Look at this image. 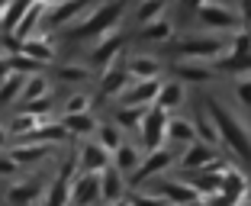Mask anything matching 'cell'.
<instances>
[{"mask_svg":"<svg viewBox=\"0 0 251 206\" xmlns=\"http://www.w3.org/2000/svg\"><path fill=\"white\" fill-rule=\"evenodd\" d=\"M126 10H129V0H106V3H100V7L90 10L77 26H71L68 36L71 39H94L97 42L100 36L119 29V20H123Z\"/></svg>","mask_w":251,"mask_h":206,"instance_id":"cell-1","label":"cell"},{"mask_svg":"<svg viewBox=\"0 0 251 206\" xmlns=\"http://www.w3.org/2000/svg\"><path fill=\"white\" fill-rule=\"evenodd\" d=\"M206 110H209V116H213L216 129H219V139L226 142V148L235 152L242 161H251V135H248V129H245L219 100H213V97L206 100Z\"/></svg>","mask_w":251,"mask_h":206,"instance_id":"cell-2","label":"cell"},{"mask_svg":"<svg viewBox=\"0 0 251 206\" xmlns=\"http://www.w3.org/2000/svg\"><path fill=\"white\" fill-rule=\"evenodd\" d=\"M77 174H81V158H77V152H71L61 161V171L55 177V184L49 187V197L42 200V206H68L71 203V187L77 180Z\"/></svg>","mask_w":251,"mask_h":206,"instance_id":"cell-3","label":"cell"},{"mask_svg":"<svg viewBox=\"0 0 251 206\" xmlns=\"http://www.w3.org/2000/svg\"><path fill=\"white\" fill-rule=\"evenodd\" d=\"M177 52L184 55V61H206V58H226L229 55V42L216 36H190L177 45Z\"/></svg>","mask_w":251,"mask_h":206,"instance_id":"cell-4","label":"cell"},{"mask_svg":"<svg viewBox=\"0 0 251 206\" xmlns=\"http://www.w3.org/2000/svg\"><path fill=\"white\" fill-rule=\"evenodd\" d=\"M168 126H171L168 110H161V106H151V110H148L145 123H142V145H145V152H158V148H164Z\"/></svg>","mask_w":251,"mask_h":206,"instance_id":"cell-5","label":"cell"},{"mask_svg":"<svg viewBox=\"0 0 251 206\" xmlns=\"http://www.w3.org/2000/svg\"><path fill=\"white\" fill-rule=\"evenodd\" d=\"M123 45H126V36H123L119 29L100 36V39L94 42V49H90V65L100 68V71L113 68V65H116V58H119V52H123Z\"/></svg>","mask_w":251,"mask_h":206,"instance_id":"cell-6","label":"cell"},{"mask_svg":"<svg viewBox=\"0 0 251 206\" xmlns=\"http://www.w3.org/2000/svg\"><path fill=\"white\" fill-rule=\"evenodd\" d=\"M103 200V184H100V174H77L71 187V203L74 206H100Z\"/></svg>","mask_w":251,"mask_h":206,"instance_id":"cell-7","label":"cell"},{"mask_svg":"<svg viewBox=\"0 0 251 206\" xmlns=\"http://www.w3.org/2000/svg\"><path fill=\"white\" fill-rule=\"evenodd\" d=\"M45 187H49V180H45L42 174H36V177H29V180H23V184L10 187L7 190V203L10 206H32V203L42 200Z\"/></svg>","mask_w":251,"mask_h":206,"instance_id":"cell-8","label":"cell"},{"mask_svg":"<svg viewBox=\"0 0 251 206\" xmlns=\"http://www.w3.org/2000/svg\"><path fill=\"white\" fill-rule=\"evenodd\" d=\"M158 94H161V81L151 77V81H132L119 100H123V106H155Z\"/></svg>","mask_w":251,"mask_h":206,"instance_id":"cell-9","label":"cell"},{"mask_svg":"<svg viewBox=\"0 0 251 206\" xmlns=\"http://www.w3.org/2000/svg\"><path fill=\"white\" fill-rule=\"evenodd\" d=\"M84 13H90L87 0H68V3H58V7H49L45 23H52V26H77Z\"/></svg>","mask_w":251,"mask_h":206,"instance_id":"cell-10","label":"cell"},{"mask_svg":"<svg viewBox=\"0 0 251 206\" xmlns=\"http://www.w3.org/2000/svg\"><path fill=\"white\" fill-rule=\"evenodd\" d=\"M174 164V152H168V148H158V152H145V158H142V164L132 171V184H142V180H148V177L161 174L164 168H171Z\"/></svg>","mask_w":251,"mask_h":206,"instance_id":"cell-11","label":"cell"},{"mask_svg":"<svg viewBox=\"0 0 251 206\" xmlns=\"http://www.w3.org/2000/svg\"><path fill=\"white\" fill-rule=\"evenodd\" d=\"M161 197L174 206H203V193L190 184V180H164L161 184Z\"/></svg>","mask_w":251,"mask_h":206,"instance_id":"cell-12","label":"cell"},{"mask_svg":"<svg viewBox=\"0 0 251 206\" xmlns=\"http://www.w3.org/2000/svg\"><path fill=\"white\" fill-rule=\"evenodd\" d=\"M77 158L84 174H103L110 168V152L100 142H84V148H77Z\"/></svg>","mask_w":251,"mask_h":206,"instance_id":"cell-13","label":"cell"},{"mask_svg":"<svg viewBox=\"0 0 251 206\" xmlns=\"http://www.w3.org/2000/svg\"><path fill=\"white\" fill-rule=\"evenodd\" d=\"M129 84H132V74H129V68L113 65V68H106L103 77H100V94H103V97H123Z\"/></svg>","mask_w":251,"mask_h":206,"instance_id":"cell-14","label":"cell"},{"mask_svg":"<svg viewBox=\"0 0 251 206\" xmlns=\"http://www.w3.org/2000/svg\"><path fill=\"white\" fill-rule=\"evenodd\" d=\"M200 23L203 26H213V29H238V16L232 13V10H226V7H219V3H206V7L200 10Z\"/></svg>","mask_w":251,"mask_h":206,"instance_id":"cell-15","label":"cell"},{"mask_svg":"<svg viewBox=\"0 0 251 206\" xmlns=\"http://www.w3.org/2000/svg\"><path fill=\"white\" fill-rule=\"evenodd\" d=\"M213 148H216V145H206V142H193V145H187V154L180 158V164H184L187 171H203V168H213V164L219 161Z\"/></svg>","mask_w":251,"mask_h":206,"instance_id":"cell-16","label":"cell"},{"mask_svg":"<svg viewBox=\"0 0 251 206\" xmlns=\"http://www.w3.org/2000/svg\"><path fill=\"white\" fill-rule=\"evenodd\" d=\"M10 158H13L20 168H26V164H39L45 161L49 154H52V145H42V142H20L16 148H10Z\"/></svg>","mask_w":251,"mask_h":206,"instance_id":"cell-17","label":"cell"},{"mask_svg":"<svg viewBox=\"0 0 251 206\" xmlns=\"http://www.w3.org/2000/svg\"><path fill=\"white\" fill-rule=\"evenodd\" d=\"M45 13H49V3H42V0H32V7L26 10V16L20 20V26L13 29V36L20 39V42H26V39H32V32H36V26L45 20Z\"/></svg>","mask_w":251,"mask_h":206,"instance_id":"cell-18","label":"cell"},{"mask_svg":"<svg viewBox=\"0 0 251 206\" xmlns=\"http://www.w3.org/2000/svg\"><path fill=\"white\" fill-rule=\"evenodd\" d=\"M68 129L61 123H42L39 129H32L29 135H23V142H42V145H58V142L68 139Z\"/></svg>","mask_w":251,"mask_h":206,"instance_id":"cell-19","label":"cell"},{"mask_svg":"<svg viewBox=\"0 0 251 206\" xmlns=\"http://www.w3.org/2000/svg\"><path fill=\"white\" fill-rule=\"evenodd\" d=\"M129 74H132L135 81H151V77H158L161 74V61L151 58V55H135V58H129Z\"/></svg>","mask_w":251,"mask_h":206,"instance_id":"cell-20","label":"cell"},{"mask_svg":"<svg viewBox=\"0 0 251 206\" xmlns=\"http://www.w3.org/2000/svg\"><path fill=\"white\" fill-rule=\"evenodd\" d=\"M23 55H29V58H36V61H42V65H49V61L55 58V45H52V39H39V36H32V39H26V42H23Z\"/></svg>","mask_w":251,"mask_h":206,"instance_id":"cell-21","label":"cell"},{"mask_svg":"<svg viewBox=\"0 0 251 206\" xmlns=\"http://www.w3.org/2000/svg\"><path fill=\"white\" fill-rule=\"evenodd\" d=\"M100 184H103V200H110V203H119V200H123V171H119L116 164L100 174Z\"/></svg>","mask_w":251,"mask_h":206,"instance_id":"cell-22","label":"cell"},{"mask_svg":"<svg viewBox=\"0 0 251 206\" xmlns=\"http://www.w3.org/2000/svg\"><path fill=\"white\" fill-rule=\"evenodd\" d=\"M61 126H65L71 135H87V132H94V129H100L90 113H65V116H61Z\"/></svg>","mask_w":251,"mask_h":206,"instance_id":"cell-23","label":"cell"},{"mask_svg":"<svg viewBox=\"0 0 251 206\" xmlns=\"http://www.w3.org/2000/svg\"><path fill=\"white\" fill-rule=\"evenodd\" d=\"M142 158H145V154H142L135 145H126V142L116 148V152H113V164H116L123 174H126V171H135L142 164Z\"/></svg>","mask_w":251,"mask_h":206,"instance_id":"cell-24","label":"cell"},{"mask_svg":"<svg viewBox=\"0 0 251 206\" xmlns=\"http://www.w3.org/2000/svg\"><path fill=\"white\" fill-rule=\"evenodd\" d=\"M180 103H184V84H180V81L161 84V94H158L155 106H161V110H177Z\"/></svg>","mask_w":251,"mask_h":206,"instance_id":"cell-25","label":"cell"},{"mask_svg":"<svg viewBox=\"0 0 251 206\" xmlns=\"http://www.w3.org/2000/svg\"><path fill=\"white\" fill-rule=\"evenodd\" d=\"M168 139L180 142V145H193L200 135H197V126H193V123H187V119H171V126H168Z\"/></svg>","mask_w":251,"mask_h":206,"instance_id":"cell-26","label":"cell"},{"mask_svg":"<svg viewBox=\"0 0 251 206\" xmlns=\"http://www.w3.org/2000/svg\"><path fill=\"white\" fill-rule=\"evenodd\" d=\"M171 36H174V26L168 20H155L139 29V39H145V42H168Z\"/></svg>","mask_w":251,"mask_h":206,"instance_id":"cell-27","label":"cell"},{"mask_svg":"<svg viewBox=\"0 0 251 206\" xmlns=\"http://www.w3.org/2000/svg\"><path fill=\"white\" fill-rule=\"evenodd\" d=\"M26 81H29V77H26V74H10L7 81L0 84V103H16L23 97V87H26Z\"/></svg>","mask_w":251,"mask_h":206,"instance_id":"cell-28","label":"cell"},{"mask_svg":"<svg viewBox=\"0 0 251 206\" xmlns=\"http://www.w3.org/2000/svg\"><path fill=\"white\" fill-rule=\"evenodd\" d=\"M148 110H151V106H119L116 110V123L126 126V129H142Z\"/></svg>","mask_w":251,"mask_h":206,"instance_id":"cell-29","label":"cell"},{"mask_svg":"<svg viewBox=\"0 0 251 206\" xmlns=\"http://www.w3.org/2000/svg\"><path fill=\"white\" fill-rule=\"evenodd\" d=\"M164 7H168L164 0H142L139 10H135V23H139V26H148V23H155V20H164L161 16Z\"/></svg>","mask_w":251,"mask_h":206,"instance_id":"cell-30","label":"cell"},{"mask_svg":"<svg viewBox=\"0 0 251 206\" xmlns=\"http://www.w3.org/2000/svg\"><path fill=\"white\" fill-rule=\"evenodd\" d=\"M52 94V87H49V81H45L42 74H32L29 81H26V87H23V97L20 103H32V100H42V97Z\"/></svg>","mask_w":251,"mask_h":206,"instance_id":"cell-31","label":"cell"},{"mask_svg":"<svg viewBox=\"0 0 251 206\" xmlns=\"http://www.w3.org/2000/svg\"><path fill=\"white\" fill-rule=\"evenodd\" d=\"M197 135L203 142H206V145H216V142H222L219 139V129H216V123H213V116H209V110L206 106H203V110H200V116H197Z\"/></svg>","mask_w":251,"mask_h":206,"instance_id":"cell-32","label":"cell"},{"mask_svg":"<svg viewBox=\"0 0 251 206\" xmlns=\"http://www.w3.org/2000/svg\"><path fill=\"white\" fill-rule=\"evenodd\" d=\"M174 74H177L180 81H209V77H213V71H209L206 65H200V61H180V65L174 68Z\"/></svg>","mask_w":251,"mask_h":206,"instance_id":"cell-33","label":"cell"},{"mask_svg":"<svg viewBox=\"0 0 251 206\" xmlns=\"http://www.w3.org/2000/svg\"><path fill=\"white\" fill-rule=\"evenodd\" d=\"M32 7V0H13V3H10V10H7V16H3V23H0V26H3V32H13L16 26H20V20L23 16H26V10Z\"/></svg>","mask_w":251,"mask_h":206,"instance_id":"cell-34","label":"cell"},{"mask_svg":"<svg viewBox=\"0 0 251 206\" xmlns=\"http://www.w3.org/2000/svg\"><path fill=\"white\" fill-rule=\"evenodd\" d=\"M39 126H42V116H32V113H20V116L13 119V123H10V135H29L32 129H39Z\"/></svg>","mask_w":251,"mask_h":206,"instance_id":"cell-35","label":"cell"},{"mask_svg":"<svg viewBox=\"0 0 251 206\" xmlns=\"http://www.w3.org/2000/svg\"><path fill=\"white\" fill-rule=\"evenodd\" d=\"M10 68H13V71L16 74H26V77H32V74H39V71H42V61H36V58H29V55H23V52H20V55H13V58H10Z\"/></svg>","mask_w":251,"mask_h":206,"instance_id":"cell-36","label":"cell"},{"mask_svg":"<svg viewBox=\"0 0 251 206\" xmlns=\"http://www.w3.org/2000/svg\"><path fill=\"white\" fill-rule=\"evenodd\" d=\"M97 135H100L97 142H100V145H103V148H106L110 154L116 152L119 145H123V135H119V126H100V129H97Z\"/></svg>","mask_w":251,"mask_h":206,"instance_id":"cell-37","label":"cell"},{"mask_svg":"<svg viewBox=\"0 0 251 206\" xmlns=\"http://www.w3.org/2000/svg\"><path fill=\"white\" fill-rule=\"evenodd\" d=\"M58 77H61V81L77 84V81H87V77H90V71H87L84 65H58Z\"/></svg>","mask_w":251,"mask_h":206,"instance_id":"cell-38","label":"cell"},{"mask_svg":"<svg viewBox=\"0 0 251 206\" xmlns=\"http://www.w3.org/2000/svg\"><path fill=\"white\" fill-rule=\"evenodd\" d=\"M65 113H90V97H87V94H74V97H68Z\"/></svg>","mask_w":251,"mask_h":206,"instance_id":"cell-39","label":"cell"},{"mask_svg":"<svg viewBox=\"0 0 251 206\" xmlns=\"http://www.w3.org/2000/svg\"><path fill=\"white\" fill-rule=\"evenodd\" d=\"M52 110V94L42 97V100H32V103H23V113H32V116H45Z\"/></svg>","mask_w":251,"mask_h":206,"instance_id":"cell-40","label":"cell"},{"mask_svg":"<svg viewBox=\"0 0 251 206\" xmlns=\"http://www.w3.org/2000/svg\"><path fill=\"white\" fill-rule=\"evenodd\" d=\"M0 49H3V55L13 58V55H20V52H23V42L13 36V32H3V36H0Z\"/></svg>","mask_w":251,"mask_h":206,"instance_id":"cell-41","label":"cell"},{"mask_svg":"<svg viewBox=\"0 0 251 206\" xmlns=\"http://www.w3.org/2000/svg\"><path fill=\"white\" fill-rule=\"evenodd\" d=\"M132 206H171L168 200L158 193V197H148V193H135L132 197Z\"/></svg>","mask_w":251,"mask_h":206,"instance_id":"cell-42","label":"cell"},{"mask_svg":"<svg viewBox=\"0 0 251 206\" xmlns=\"http://www.w3.org/2000/svg\"><path fill=\"white\" fill-rule=\"evenodd\" d=\"M235 94H238V100H242V103H248V106H251V81H238L235 84Z\"/></svg>","mask_w":251,"mask_h":206,"instance_id":"cell-43","label":"cell"},{"mask_svg":"<svg viewBox=\"0 0 251 206\" xmlns=\"http://www.w3.org/2000/svg\"><path fill=\"white\" fill-rule=\"evenodd\" d=\"M16 171H20V164H16L10 154H7V158L0 154V174H7V177H10V174H16Z\"/></svg>","mask_w":251,"mask_h":206,"instance_id":"cell-44","label":"cell"},{"mask_svg":"<svg viewBox=\"0 0 251 206\" xmlns=\"http://www.w3.org/2000/svg\"><path fill=\"white\" fill-rule=\"evenodd\" d=\"M10 74H13V68H10V55H0V84L7 81Z\"/></svg>","mask_w":251,"mask_h":206,"instance_id":"cell-45","label":"cell"},{"mask_svg":"<svg viewBox=\"0 0 251 206\" xmlns=\"http://www.w3.org/2000/svg\"><path fill=\"white\" fill-rule=\"evenodd\" d=\"M206 3H209V0H184V7H187V10H197V13L206 7Z\"/></svg>","mask_w":251,"mask_h":206,"instance_id":"cell-46","label":"cell"},{"mask_svg":"<svg viewBox=\"0 0 251 206\" xmlns=\"http://www.w3.org/2000/svg\"><path fill=\"white\" fill-rule=\"evenodd\" d=\"M10 3H13V0H0V23H3V16H7V10H10Z\"/></svg>","mask_w":251,"mask_h":206,"instance_id":"cell-47","label":"cell"},{"mask_svg":"<svg viewBox=\"0 0 251 206\" xmlns=\"http://www.w3.org/2000/svg\"><path fill=\"white\" fill-rule=\"evenodd\" d=\"M7 135H10V129H0V148L7 145Z\"/></svg>","mask_w":251,"mask_h":206,"instance_id":"cell-48","label":"cell"},{"mask_svg":"<svg viewBox=\"0 0 251 206\" xmlns=\"http://www.w3.org/2000/svg\"><path fill=\"white\" fill-rule=\"evenodd\" d=\"M42 3H49V7H58V3H68V0H42Z\"/></svg>","mask_w":251,"mask_h":206,"instance_id":"cell-49","label":"cell"},{"mask_svg":"<svg viewBox=\"0 0 251 206\" xmlns=\"http://www.w3.org/2000/svg\"><path fill=\"white\" fill-rule=\"evenodd\" d=\"M0 36H3V26H0Z\"/></svg>","mask_w":251,"mask_h":206,"instance_id":"cell-50","label":"cell"}]
</instances>
